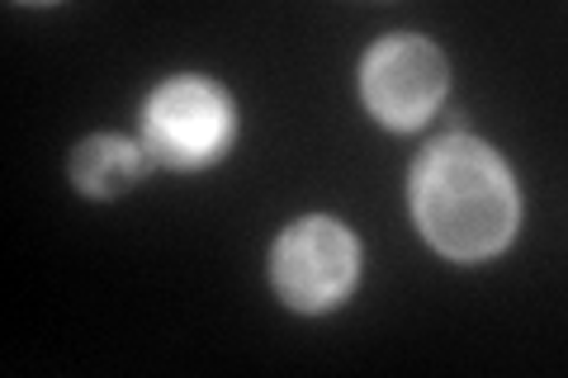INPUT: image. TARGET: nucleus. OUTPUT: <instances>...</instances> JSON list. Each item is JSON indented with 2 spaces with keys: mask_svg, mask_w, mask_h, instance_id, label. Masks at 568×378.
Instances as JSON below:
<instances>
[{
  "mask_svg": "<svg viewBox=\"0 0 568 378\" xmlns=\"http://www.w3.org/2000/svg\"><path fill=\"white\" fill-rule=\"evenodd\" d=\"M237 114L223 85L204 76H175L152 90L142 110V147L175 171H200L233 147Z\"/></svg>",
  "mask_w": 568,
  "mask_h": 378,
  "instance_id": "nucleus-2",
  "label": "nucleus"
},
{
  "mask_svg": "<svg viewBox=\"0 0 568 378\" xmlns=\"http://www.w3.org/2000/svg\"><path fill=\"white\" fill-rule=\"evenodd\" d=\"M413 213L422 237L450 260H488L497 256L521 223L517 180L465 133L440 137L413 171Z\"/></svg>",
  "mask_w": 568,
  "mask_h": 378,
  "instance_id": "nucleus-1",
  "label": "nucleus"
},
{
  "mask_svg": "<svg viewBox=\"0 0 568 378\" xmlns=\"http://www.w3.org/2000/svg\"><path fill=\"white\" fill-rule=\"evenodd\" d=\"M361 90L369 114L388 129H417L446 95V58L417 33H394L369 48L361 67Z\"/></svg>",
  "mask_w": 568,
  "mask_h": 378,
  "instance_id": "nucleus-4",
  "label": "nucleus"
},
{
  "mask_svg": "<svg viewBox=\"0 0 568 378\" xmlns=\"http://www.w3.org/2000/svg\"><path fill=\"white\" fill-rule=\"evenodd\" d=\"M271 275L290 308L327 313L351 294L355 275H361V246L336 218H304L284 227V237L275 242Z\"/></svg>",
  "mask_w": 568,
  "mask_h": 378,
  "instance_id": "nucleus-3",
  "label": "nucleus"
},
{
  "mask_svg": "<svg viewBox=\"0 0 568 378\" xmlns=\"http://www.w3.org/2000/svg\"><path fill=\"white\" fill-rule=\"evenodd\" d=\"M148 161H152V152L142 147V142L100 133V137H85L81 147L71 152V180H77V190L91 194V200H114V194L133 190L138 180L148 175Z\"/></svg>",
  "mask_w": 568,
  "mask_h": 378,
  "instance_id": "nucleus-5",
  "label": "nucleus"
}]
</instances>
